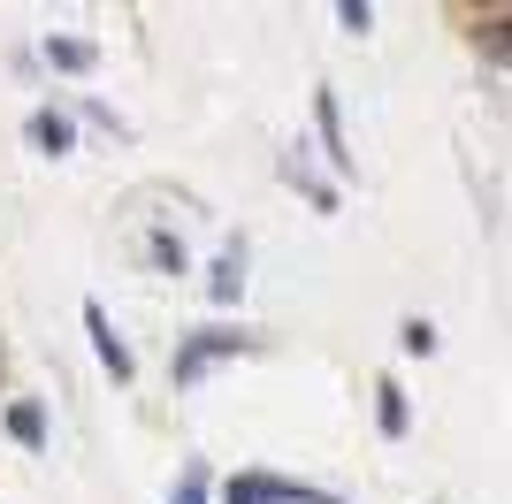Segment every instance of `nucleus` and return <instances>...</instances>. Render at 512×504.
I'll list each match as a JSON object with an SVG mask.
<instances>
[{
    "mask_svg": "<svg viewBox=\"0 0 512 504\" xmlns=\"http://www.w3.org/2000/svg\"><path fill=\"white\" fill-rule=\"evenodd\" d=\"M222 497H230V504H329V489H314V482H283V474H237Z\"/></svg>",
    "mask_w": 512,
    "mask_h": 504,
    "instance_id": "nucleus-1",
    "label": "nucleus"
},
{
    "mask_svg": "<svg viewBox=\"0 0 512 504\" xmlns=\"http://www.w3.org/2000/svg\"><path fill=\"white\" fill-rule=\"evenodd\" d=\"M85 329H92V352H100V367L115 382H130L138 375V359H130V344L115 336V321H107V306H85Z\"/></svg>",
    "mask_w": 512,
    "mask_h": 504,
    "instance_id": "nucleus-2",
    "label": "nucleus"
},
{
    "mask_svg": "<svg viewBox=\"0 0 512 504\" xmlns=\"http://www.w3.org/2000/svg\"><path fill=\"white\" fill-rule=\"evenodd\" d=\"M222 352H245V336H237V329H199L192 344L176 352V382H199V367H207V359H222Z\"/></svg>",
    "mask_w": 512,
    "mask_h": 504,
    "instance_id": "nucleus-3",
    "label": "nucleus"
},
{
    "mask_svg": "<svg viewBox=\"0 0 512 504\" xmlns=\"http://www.w3.org/2000/svg\"><path fill=\"white\" fill-rule=\"evenodd\" d=\"M31 146H39V153H69V115L39 107V115H31Z\"/></svg>",
    "mask_w": 512,
    "mask_h": 504,
    "instance_id": "nucleus-4",
    "label": "nucleus"
},
{
    "mask_svg": "<svg viewBox=\"0 0 512 504\" xmlns=\"http://www.w3.org/2000/svg\"><path fill=\"white\" fill-rule=\"evenodd\" d=\"M8 428H16V443H46V413L39 405H8Z\"/></svg>",
    "mask_w": 512,
    "mask_h": 504,
    "instance_id": "nucleus-5",
    "label": "nucleus"
},
{
    "mask_svg": "<svg viewBox=\"0 0 512 504\" xmlns=\"http://www.w3.org/2000/svg\"><path fill=\"white\" fill-rule=\"evenodd\" d=\"M207 291H214V298H237V291H245V268H237V252H230V260H214Z\"/></svg>",
    "mask_w": 512,
    "mask_h": 504,
    "instance_id": "nucleus-6",
    "label": "nucleus"
},
{
    "mask_svg": "<svg viewBox=\"0 0 512 504\" xmlns=\"http://www.w3.org/2000/svg\"><path fill=\"white\" fill-rule=\"evenodd\" d=\"M383 436H406V398H398V382H383Z\"/></svg>",
    "mask_w": 512,
    "mask_h": 504,
    "instance_id": "nucleus-7",
    "label": "nucleus"
},
{
    "mask_svg": "<svg viewBox=\"0 0 512 504\" xmlns=\"http://www.w3.org/2000/svg\"><path fill=\"white\" fill-rule=\"evenodd\" d=\"M46 54H54L62 69H92V46H85V39H54Z\"/></svg>",
    "mask_w": 512,
    "mask_h": 504,
    "instance_id": "nucleus-8",
    "label": "nucleus"
},
{
    "mask_svg": "<svg viewBox=\"0 0 512 504\" xmlns=\"http://www.w3.org/2000/svg\"><path fill=\"white\" fill-rule=\"evenodd\" d=\"M153 260H161V268H169V275H176V268H184V245H176V237H169V230H161V237H153Z\"/></svg>",
    "mask_w": 512,
    "mask_h": 504,
    "instance_id": "nucleus-9",
    "label": "nucleus"
},
{
    "mask_svg": "<svg viewBox=\"0 0 512 504\" xmlns=\"http://www.w3.org/2000/svg\"><path fill=\"white\" fill-rule=\"evenodd\" d=\"M406 352H421V359L436 352V329H428V321H406Z\"/></svg>",
    "mask_w": 512,
    "mask_h": 504,
    "instance_id": "nucleus-10",
    "label": "nucleus"
},
{
    "mask_svg": "<svg viewBox=\"0 0 512 504\" xmlns=\"http://www.w3.org/2000/svg\"><path fill=\"white\" fill-rule=\"evenodd\" d=\"M337 23H344V31H367L375 16H367V0H344V8H337Z\"/></svg>",
    "mask_w": 512,
    "mask_h": 504,
    "instance_id": "nucleus-11",
    "label": "nucleus"
},
{
    "mask_svg": "<svg viewBox=\"0 0 512 504\" xmlns=\"http://www.w3.org/2000/svg\"><path fill=\"white\" fill-rule=\"evenodd\" d=\"M176 504H207V482H199V466L184 474V482H176Z\"/></svg>",
    "mask_w": 512,
    "mask_h": 504,
    "instance_id": "nucleus-12",
    "label": "nucleus"
}]
</instances>
